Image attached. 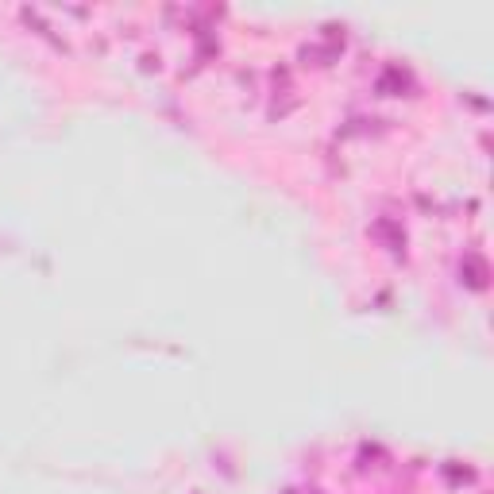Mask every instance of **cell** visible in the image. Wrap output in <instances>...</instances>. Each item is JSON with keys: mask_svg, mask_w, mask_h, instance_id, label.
Returning <instances> with one entry per match:
<instances>
[{"mask_svg": "<svg viewBox=\"0 0 494 494\" xmlns=\"http://www.w3.org/2000/svg\"><path fill=\"white\" fill-rule=\"evenodd\" d=\"M464 278L475 286V290H483V286H487V263H483L479 255H467L464 259Z\"/></svg>", "mask_w": 494, "mask_h": 494, "instance_id": "1", "label": "cell"}]
</instances>
